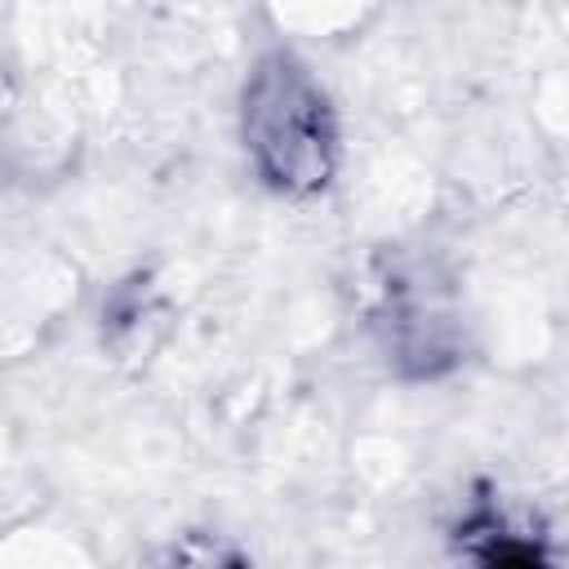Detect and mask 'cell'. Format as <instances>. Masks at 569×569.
Instances as JSON below:
<instances>
[{"mask_svg": "<svg viewBox=\"0 0 569 569\" xmlns=\"http://www.w3.org/2000/svg\"><path fill=\"white\" fill-rule=\"evenodd\" d=\"M244 151L258 178L284 196L329 187L338 164V129L325 89L289 53H267L244 84Z\"/></svg>", "mask_w": 569, "mask_h": 569, "instance_id": "6da1fadb", "label": "cell"}]
</instances>
